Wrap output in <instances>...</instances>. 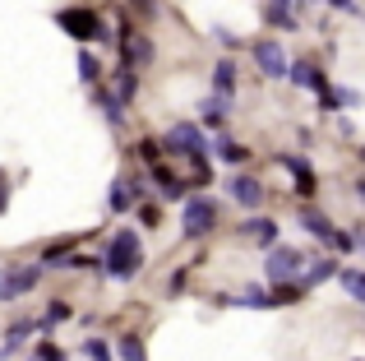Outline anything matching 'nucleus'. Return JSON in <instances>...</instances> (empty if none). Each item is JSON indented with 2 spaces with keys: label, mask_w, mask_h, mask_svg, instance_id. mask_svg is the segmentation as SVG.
<instances>
[{
  "label": "nucleus",
  "mask_w": 365,
  "mask_h": 361,
  "mask_svg": "<svg viewBox=\"0 0 365 361\" xmlns=\"http://www.w3.org/2000/svg\"><path fill=\"white\" fill-rule=\"evenodd\" d=\"M134 88H139V83H134V74H130V70H120V79H116V102H120V107L134 98Z\"/></svg>",
  "instance_id": "nucleus-26"
},
{
  "label": "nucleus",
  "mask_w": 365,
  "mask_h": 361,
  "mask_svg": "<svg viewBox=\"0 0 365 361\" xmlns=\"http://www.w3.org/2000/svg\"><path fill=\"white\" fill-rule=\"evenodd\" d=\"M139 218H143L148 227H158V208H153V204H143V208H139Z\"/></svg>",
  "instance_id": "nucleus-32"
},
{
  "label": "nucleus",
  "mask_w": 365,
  "mask_h": 361,
  "mask_svg": "<svg viewBox=\"0 0 365 361\" xmlns=\"http://www.w3.org/2000/svg\"><path fill=\"white\" fill-rule=\"evenodd\" d=\"M204 126H213V130L227 126V102H222V98H208V102H204Z\"/></svg>",
  "instance_id": "nucleus-22"
},
{
  "label": "nucleus",
  "mask_w": 365,
  "mask_h": 361,
  "mask_svg": "<svg viewBox=\"0 0 365 361\" xmlns=\"http://www.w3.org/2000/svg\"><path fill=\"white\" fill-rule=\"evenodd\" d=\"M107 273L116 283H130L134 273L143 269V245H139V232H134V227H120L116 236H111V245H107Z\"/></svg>",
  "instance_id": "nucleus-1"
},
{
  "label": "nucleus",
  "mask_w": 365,
  "mask_h": 361,
  "mask_svg": "<svg viewBox=\"0 0 365 361\" xmlns=\"http://www.w3.org/2000/svg\"><path fill=\"white\" fill-rule=\"evenodd\" d=\"M296 223H301L310 236H319L324 245H333V236H338V227H333V223H329V218H324L314 204H301V208H296Z\"/></svg>",
  "instance_id": "nucleus-9"
},
{
  "label": "nucleus",
  "mask_w": 365,
  "mask_h": 361,
  "mask_svg": "<svg viewBox=\"0 0 365 361\" xmlns=\"http://www.w3.org/2000/svg\"><path fill=\"white\" fill-rule=\"evenodd\" d=\"M338 283H342V288H347L351 297H356L361 306H365V273H361V269H342V273H338Z\"/></svg>",
  "instance_id": "nucleus-20"
},
{
  "label": "nucleus",
  "mask_w": 365,
  "mask_h": 361,
  "mask_svg": "<svg viewBox=\"0 0 365 361\" xmlns=\"http://www.w3.org/2000/svg\"><path fill=\"white\" fill-rule=\"evenodd\" d=\"M153 180H158V185H162V199H185V185H180V180L171 176V172H167V167H162V163L153 167Z\"/></svg>",
  "instance_id": "nucleus-18"
},
{
  "label": "nucleus",
  "mask_w": 365,
  "mask_h": 361,
  "mask_svg": "<svg viewBox=\"0 0 365 361\" xmlns=\"http://www.w3.org/2000/svg\"><path fill=\"white\" fill-rule=\"evenodd\" d=\"M255 65L268 74V79H287V74H292V65H287V56H282L277 42H259L255 46Z\"/></svg>",
  "instance_id": "nucleus-8"
},
{
  "label": "nucleus",
  "mask_w": 365,
  "mask_h": 361,
  "mask_svg": "<svg viewBox=\"0 0 365 361\" xmlns=\"http://www.w3.org/2000/svg\"><path fill=\"white\" fill-rule=\"evenodd\" d=\"M130 204H134V185H130V180H111V190H107V208H111V213H125Z\"/></svg>",
  "instance_id": "nucleus-15"
},
{
  "label": "nucleus",
  "mask_w": 365,
  "mask_h": 361,
  "mask_svg": "<svg viewBox=\"0 0 365 361\" xmlns=\"http://www.w3.org/2000/svg\"><path fill=\"white\" fill-rule=\"evenodd\" d=\"M264 19H268L273 28H301V19L292 14V5H287V0H273V5L264 9Z\"/></svg>",
  "instance_id": "nucleus-16"
},
{
  "label": "nucleus",
  "mask_w": 365,
  "mask_h": 361,
  "mask_svg": "<svg viewBox=\"0 0 365 361\" xmlns=\"http://www.w3.org/2000/svg\"><path fill=\"white\" fill-rule=\"evenodd\" d=\"M292 79H296V88H305V93H329V79H324V70L314 61H296L292 65Z\"/></svg>",
  "instance_id": "nucleus-10"
},
{
  "label": "nucleus",
  "mask_w": 365,
  "mask_h": 361,
  "mask_svg": "<svg viewBox=\"0 0 365 361\" xmlns=\"http://www.w3.org/2000/svg\"><path fill=\"white\" fill-rule=\"evenodd\" d=\"M356 195H361V204H365V180H361V185H356Z\"/></svg>",
  "instance_id": "nucleus-35"
},
{
  "label": "nucleus",
  "mask_w": 365,
  "mask_h": 361,
  "mask_svg": "<svg viewBox=\"0 0 365 361\" xmlns=\"http://www.w3.org/2000/svg\"><path fill=\"white\" fill-rule=\"evenodd\" d=\"M227 195H232L241 208H259V204H264V180L250 176V172H241V176L227 180Z\"/></svg>",
  "instance_id": "nucleus-7"
},
{
  "label": "nucleus",
  "mask_w": 365,
  "mask_h": 361,
  "mask_svg": "<svg viewBox=\"0 0 365 361\" xmlns=\"http://www.w3.org/2000/svg\"><path fill=\"white\" fill-rule=\"evenodd\" d=\"M217 158H222V163H232V167H241L250 153H245L241 144H232V139H222V144H217Z\"/></svg>",
  "instance_id": "nucleus-24"
},
{
  "label": "nucleus",
  "mask_w": 365,
  "mask_h": 361,
  "mask_svg": "<svg viewBox=\"0 0 365 361\" xmlns=\"http://www.w3.org/2000/svg\"><path fill=\"white\" fill-rule=\"evenodd\" d=\"M56 24H61L65 33H70L74 42H79V46H88L93 37H107V33H102V24H98V14H93V9H61V14H56Z\"/></svg>",
  "instance_id": "nucleus-6"
},
{
  "label": "nucleus",
  "mask_w": 365,
  "mask_h": 361,
  "mask_svg": "<svg viewBox=\"0 0 365 361\" xmlns=\"http://www.w3.org/2000/svg\"><path fill=\"white\" fill-rule=\"evenodd\" d=\"M213 93H217V98H232V93H236V65L232 61L213 65Z\"/></svg>",
  "instance_id": "nucleus-14"
},
{
  "label": "nucleus",
  "mask_w": 365,
  "mask_h": 361,
  "mask_svg": "<svg viewBox=\"0 0 365 361\" xmlns=\"http://www.w3.org/2000/svg\"><path fill=\"white\" fill-rule=\"evenodd\" d=\"M79 74H83L88 83H98V61H93L88 46H79Z\"/></svg>",
  "instance_id": "nucleus-27"
},
{
  "label": "nucleus",
  "mask_w": 365,
  "mask_h": 361,
  "mask_svg": "<svg viewBox=\"0 0 365 361\" xmlns=\"http://www.w3.org/2000/svg\"><path fill=\"white\" fill-rule=\"evenodd\" d=\"M319 102H324V107H329V111H338V107H356L361 98H356V93H351V88H329V93H324Z\"/></svg>",
  "instance_id": "nucleus-21"
},
{
  "label": "nucleus",
  "mask_w": 365,
  "mask_h": 361,
  "mask_svg": "<svg viewBox=\"0 0 365 361\" xmlns=\"http://www.w3.org/2000/svg\"><path fill=\"white\" fill-rule=\"evenodd\" d=\"M5 204H9V185H5V176H0V213H5Z\"/></svg>",
  "instance_id": "nucleus-33"
},
{
  "label": "nucleus",
  "mask_w": 365,
  "mask_h": 361,
  "mask_svg": "<svg viewBox=\"0 0 365 361\" xmlns=\"http://www.w3.org/2000/svg\"><path fill=\"white\" fill-rule=\"evenodd\" d=\"M333 5H342V9H351V5H356V0H333Z\"/></svg>",
  "instance_id": "nucleus-34"
},
{
  "label": "nucleus",
  "mask_w": 365,
  "mask_h": 361,
  "mask_svg": "<svg viewBox=\"0 0 365 361\" xmlns=\"http://www.w3.org/2000/svg\"><path fill=\"white\" fill-rule=\"evenodd\" d=\"M74 310H70V301H51V310H46L42 320H37V334H46V329H56L61 320H70Z\"/></svg>",
  "instance_id": "nucleus-19"
},
{
  "label": "nucleus",
  "mask_w": 365,
  "mask_h": 361,
  "mask_svg": "<svg viewBox=\"0 0 365 361\" xmlns=\"http://www.w3.org/2000/svg\"><path fill=\"white\" fill-rule=\"evenodd\" d=\"M162 148H171V153L180 158H208V144H204V130L190 126V121H176V126L162 135Z\"/></svg>",
  "instance_id": "nucleus-5"
},
{
  "label": "nucleus",
  "mask_w": 365,
  "mask_h": 361,
  "mask_svg": "<svg viewBox=\"0 0 365 361\" xmlns=\"http://www.w3.org/2000/svg\"><path fill=\"white\" fill-rule=\"evenodd\" d=\"M277 163H282L287 172L296 176V185H301V195H314V172H310V163H305V158H296V153H282Z\"/></svg>",
  "instance_id": "nucleus-12"
},
{
  "label": "nucleus",
  "mask_w": 365,
  "mask_h": 361,
  "mask_svg": "<svg viewBox=\"0 0 365 361\" xmlns=\"http://www.w3.org/2000/svg\"><path fill=\"white\" fill-rule=\"evenodd\" d=\"M83 357H88V361H116V352H111L102 338H88V343H83Z\"/></svg>",
  "instance_id": "nucleus-25"
},
{
  "label": "nucleus",
  "mask_w": 365,
  "mask_h": 361,
  "mask_svg": "<svg viewBox=\"0 0 365 361\" xmlns=\"http://www.w3.org/2000/svg\"><path fill=\"white\" fill-rule=\"evenodd\" d=\"M241 236L255 241V245H264V250H273V245H277V223H273V218H245Z\"/></svg>",
  "instance_id": "nucleus-11"
},
{
  "label": "nucleus",
  "mask_w": 365,
  "mask_h": 361,
  "mask_svg": "<svg viewBox=\"0 0 365 361\" xmlns=\"http://www.w3.org/2000/svg\"><path fill=\"white\" fill-rule=\"evenodd\" d=\"M338 273H342V264H338V260H319V264H314V269L301 278V288H314V283H329V278H338Z\"/></svg>",
  "instance_id": "nucleus-17"
},
{
  "label": "nucleus",
  "mask_w": 365,
  "mask_h": 361,
  "mask_svg": "<svg viewBox=\"0 0 365 361\" xmlns=\"http://www.w3.org/2000/svg\"><path fill=\"white\" fill-rule=\"evenodd\" d=\"M162 144H158V139H143V144H139V158H143V163H148V167H158L162 163Z\"/></svg>",
  "instance_id": "nucleus-29"
},
{
  "label": "nucleus",
  "mask_w": 365,
  "mask_h": 361,
  "mask_svg": "<svg viewBox=\"0 0 365 361\" xmlns=\"http://www.w3.org/2000/svg\"><path fill=\"white\" fill-rule=\"evenodd\" d=\"M180 227H185L190 241L208 236V232L217 227V199H213V195H190V199H185V213H180Z\"/></svg>",
  "instance_id": "nucleus-2"
},
{
  "label": "nucleus",
  "mask_w": 365,
  "mask_h": 361,
  "mask_svg": "<svg viewBox=\"0 0 365 361\" xmlns=\"http://www.w3.org/2000/svg\"><path fill=\"white\" fill-rule=\"evenodd\" d=\"M301 264H305V255L296 250V245H273L268 260H264V278L273 283V288H287V283L301 273Z\"/></svg>",
  "instance_id": "nucleus-4"
},
{
  "label": "nucleus",
  "mask_w": 365,
  "mask_h": 361,
  "mask_svg": "<svg viewBox=\"0 0 365 361\" xmlns=\"http://www.w3.org/2000/svg\"><path fill=\"white\" fill-rule=\"evenodd\" d=\"M42 273H46V264H14V269H0V306L28 297V292L42 283Z\"/></svg>",
  "instance_id": "nucleus-3"
},
{
  "label": "nucleus",
  "mask_w": 365,
  "mask_h": 361,
  "mask_svg": "<svg viewBox=\"0 0 365 361\" xmlns=\"http://www.w3.org/2000/svg\"><path fill=\"white\" fill-rule=\"evenodd\" d=\"M102 111H107V121H111V126H125V107H120L116 98H111V93H102Z\"/></svg>",
  "instance_id": "nucleus-28"
},
{
  "label": "nucleus",
  "mask_w": 365,
  "mask_h": 361,
  "mask_svg": "<svg viewBox=\"0 0 365 361\" xmlns=\"http://www.w3.org/2000/svg\"><path fill=\"white\" fill-rule=\"evenodd\" d=\"M33 361H65V352H61V347H51V343H37L33 347Z\"/></svg>",
  "instance_id": "nucleus-30"
},
{
  "label": "nucleus",
  "mask_w": 365,
  "mask_h": 361,
  "mask_svg": "<svg viewBox=\"0 0 365 361\" xmlns=\"http://www.w3.org/2000/svg\"><path fill=\"white\" fill-rule=\"evenodd\" d=\"M120 61H125V70L148 65L153 61V42H148V37H130V42H125V51H120Z\"/></svg>",
  "instance_id": "nucleus-13"
},
{
  "label": "nucleus",
  "mask_w": 365,
  "mask_h": 361,
  "mask_svg": "<svg viewBox=\"0 0 365 361\" xmlns=\"http://www.w3.org/2000/svg\"><path fill=\"white\" fill-rule=\"evenodd\" d=\"M116 352H120V361H148V357H143V343H139V338H120V343H116Z\"/></svg>",
  "instance_id": "nucleus-23"
},
{
  "label": "nucleus",
  "mask_w": 365,
  "mask_h": 361,
  "mask_svg": "<svg viewBox=\"0 0 365 361\" xmlns=\"http://www.w3.org/2000/svg\"><path fill=\"white\" fill-rule=\"evenodd\" d=\"M333 245H338V250H342V255H347V250H356V245H361V241H356V236H351V232H338V236H333Z\"/></svg>",
  "instance_id": "nucleus-31"
},
{
  "label": "nucleus",
  "mask_w": 365,
  "mask_h": 361,
  "mask_svg": "<svg viewBox=\"0 0 365 361\" xmlns=\"http://www.w3.org/2000/svg\"><path fill=\"white\" fill-rule=\"evenodd\" d=\"M361 250H365V236H361Z\"/></svg>",
  "instance_id": "nucleus-36"
}]
</instances>
